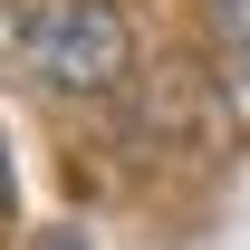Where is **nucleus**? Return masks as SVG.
I'll return each mask as SVG.
<instances>
[{
  "mask_svg": "<svg viewBox=\"0 0 250 250\" xmlns=\"http://www.w3.org/2000/svg\"><path fill=\"white\" fill-rule=\"evenodd\" d=\"M29 58H39L48 87L106 96V87H125L135 39H125V10H116V0H58V10H39V20H29Z\"/></svg>",
  "mask_w": 250,
  "mask_h": 250,
  "instance_id": "nucleus-1",
  "label": "nucleus"
},
{
  "mask_svg": "<svg viewBox=\"0 0 250 250\" xmlns=\"http://www.w3.org/2000/svg\"><path fill=\"white\" fill-rule=\"evenodd\" d=\"M202 48H212L221 106H231L241 135H250V0H202Z\"/></svg>",
  "mask_w": 250,
  "mask_h": 250,
  "instance_id": "nucleus-2",
  "label": "nucleus"
},
{
  "mask_svg": "<svg viewBox=\"0 0 250 250\" xmlns=\"http://www.w3.org/2000/svg\"><path fill=\"white\" fill-rule=\"evenodd\" d=\"M10 192H20V173H10V145H0V202H10Z\"/></svg>",
  "mask_w": 250,
  "mask_h": 250,
  "instance_id": "nucleus-3",
  "label": "nucleus"
}]
</instances>
